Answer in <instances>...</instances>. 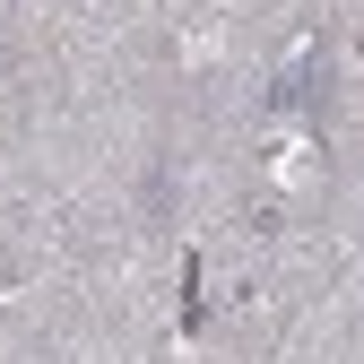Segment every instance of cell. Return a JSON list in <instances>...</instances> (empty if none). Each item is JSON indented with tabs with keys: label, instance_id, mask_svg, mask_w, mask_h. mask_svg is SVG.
Wrapping results in <instances>:
<instances>
[{
	"label": "cell",
	"instance_id": "obj_2",
	"mask_svg": "<svg viewBox=\"0 0 364 364\" xmlns=\"http://www.w3.org/2000/svg\"><path fill=\"white\" fill-rule=\"evenodd\" d=\"M139 200H148V217H173V173H165V165L148 173V191H139Z\"/></svg>",
	"mask_w": 364,
	"mask_h": 364
},
{
	"label": "cell",
	"instance_id": "obj_1",
	"mask_svg": "<svg viewBox=\"0 0 364 364\" xmlns=\"http://www.w3.org/2000/svg\"><path fill=\"white\" fill-rule=\"evenodd\" d=\"M208 321V269H200V252H182V330H200Z\"/></svg>",
	"mask_w": 364,
	"mask_h": 364
}]
</instances>
